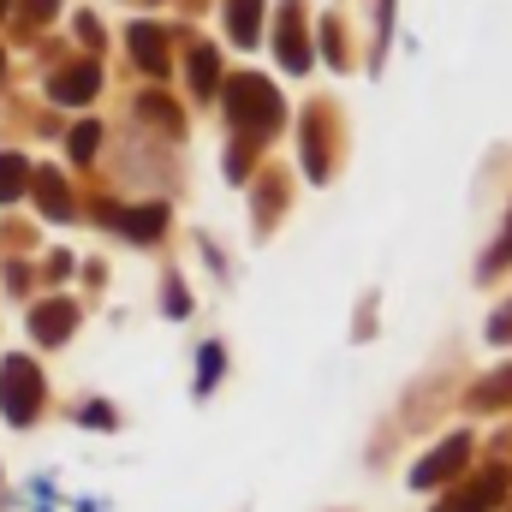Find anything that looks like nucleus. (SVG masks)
I'll return each instance as SVG.
<instances>
[{"mask_svg": "<svg viewBox=\"0 0 512 512\" xmlns=\"http://www.w3.org/2000/svg\"><path fill=\"white\" fill-rule=\"evenodd\" d=\"M66 328H72V310H60V304H54V310H42V316H36V334H42V340H60V334H66Z\"/></svg>", "mask_w": 512, "mask_h": 512, "instance_id": "7ed1b4c3", "label": "nucleus"}, {"mask_svg": "<svg viewBox=\"0 0 512 512\" xmlns=\"http://www.w3.org/2000/svg\"><path fill=\"white\" fill-rule=\"evenodd\" d=\"M0 399H6V411H12V417H30V411H36V399H42V382H36V370H30V364H6Z\"/></svg>", "mask_w": 512, "mask_h": 512, "instance_id": "f257e3e1", "label": "nucleus"}, {"mask_svg": "<svg viewBox=\"0 0 512 512\" xmlns=\"http://www.w3.org/2000/svg\"><path fill=\"white\" fill-rule=\"evenodd\" d=\"M90 90H96V72H90V66H84V72H72V78H60V96H72V102H84Z\"/></svg>", "mask_w": 512, "mask_h": 512, "instance_id": "39448f33", "label": "nucleus"}, {"mask_svg": "<svg viewBox=\"0 0 512 512\" xmlns=\"http://www.w3.org/2000/svg\"><path fill=\"white\" fill-rule=\"evenodd\" d=\"M120 221H126L131 239H149V233L161 227V209H137V215H120Z\"/></svg>", "mask_w": 512, "mask_h": 512, "instance_id": "20e7f679", "label": "nucleus"}, {"mask_svg": "<svg viewBox=\"0 0 512 512\" xmlns=\"http://www.w3.org/2000/svg\"><path fill=\"white\" fill-rule=\"evenodd\" d=\"M256 12H262V0H233V30H239V42H256Z\"/></svg>", "mask_w": 512, "mask_h": 512, "instance_id": "f03ea898", "label": "nucleus"}, {"mask_svg": "<svg viewBox=\"0 0 512 512\" xmlns=\"http://www.w3.org/2000/svg\"><path fill=\"white\" fill-rule=\"evenodd\" d=\"M24 185V161H12V155H0V197H12Z\"/></svg>", "mask_w": 512, "mask_h": 512, "instance_id": "423d86ee", "label": "nucleus"}]
</instances>
